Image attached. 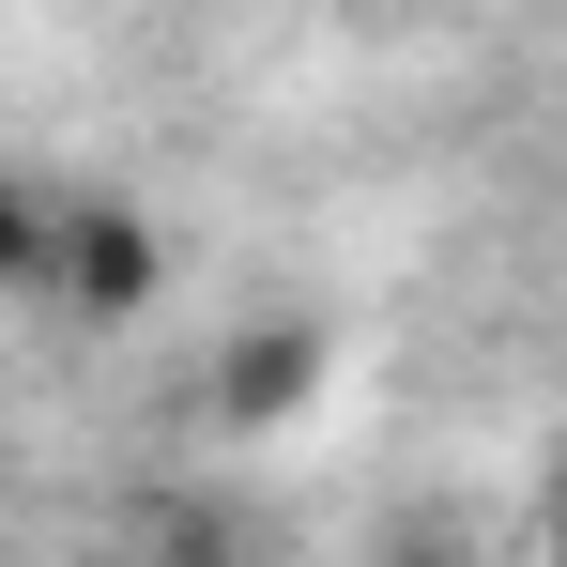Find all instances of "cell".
<instances>
[{
    "label": "cell",
    "instance_id": "obj_6",
    "mask_svg": "<svg viewBox=\"0 0 567 567\" xmlns=\"http://www.w3.org/2000/svg\"><path fill=\"white\" fill-rule=\"evenodd\" d=\"M537 553H553V567H567V491H553V522H537Z\"/></svg>",
    "mask_w": 567,
    "mask_h": 567
},
{
    "label": "cell",
    "instance_id": "obj_5",
    "mask_svg": "<svg viewBox=\"0 0 567 567\" xmlns=\"http://www.w3.org/2000/svg\"><path fill=\"white\" fill-rule=\"evenodd\" d=\"M138 567H230V553H199V537H169V553H138Z\"/></svg>",
    "mask_w": 567,
    "mask_h": 567
},
{
    "label": "cell",
    "instance_id": "obj_4",
    "mask_svg": "<svg viewBox=\"0 0 567 567\" xmlns=\"http://www.w3.org/2000/svg\"><path fill=\"white\" fill-rule=\"evenodd\" d=\"M383 567H491V553H475V537H461V522H445V506H414V522L383 537Z\"/></svg>",
    "mask_w": 567,
    "mask_h": 567
},
{
    "label": "cell",
    "instance_id": "obj_2",
    "mask_svg": "<svg viewBox=\"0 0 567 567\" xmlns=\"http://www.w3.org/2000/svg\"><path fill=\"white\" fill-rule=\"evenodd\" d=\"M322 369H338V338H322L307 307L230 322V338H215V383H199V414H215V430H291V414L322 399Z\"/></svg>",
    "mask_w": 567,
    "mask_h": 567
},
{
    "label": "cell",
    "instance_id": "obj_3",
    "mask_svg": "<svg viewBox=\"0 0 567 567\" xmlns=\"http://www.w3.org/2000/svg\"><path fill=\"white\" fill-rule=\"evenodd\" d=\"M0 277H16V291L62 277V199H47V185H0Z\"/></svg>",
    "mask_w": 567,
    "mask_h": 567
},
{
    "label": "cell",
    "instance_id": "obj_1",
    "mask_svg": "<svg viewBox=\"0 0 567 567\" xmlns=\"http://www.w3.org/2000/svg\"><path fill=\"white\" fill-rule=\"evenodd\" d=\"M154 277H169V230L138 215V199H62V277H47V307L62 322H138L154 307Z\"/></svg>",
    "mask_w": 567,
    "mask_h": 567
}]
</instances>
